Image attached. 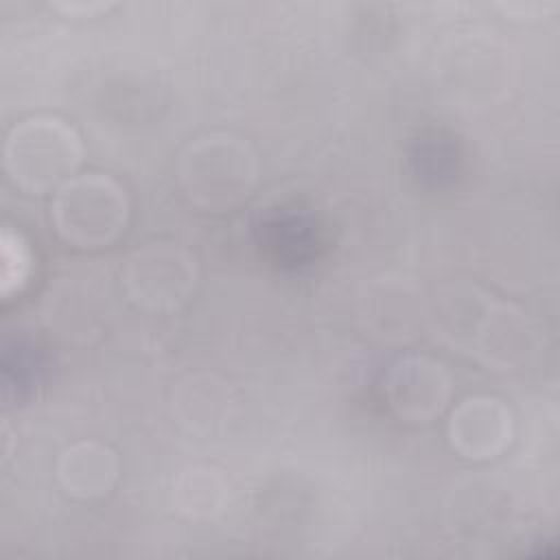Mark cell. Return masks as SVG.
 Wrapping results in <instances>:
<instances>
[{"instance_id": "9c48e42d", "label": "cell", "mask_w": 560, "mask_h": 560, "mask_svg": "<svg viewBox=\"0 0 560 560\" xmlns=\"http://www.w3.org/2000/svg\"><path fill=\"white\" fill-rule=\"evenodd\" d=\"M532 332L525 317L510 304L494 302L479 335L475 350L497 368H512L529 352Z\"/></svg>"}, {"instance_id": "5b68a950", "label": "cell", "mask_w": 560, "mask_h": 560, "mask_svg": "<svg viewBox=\"0 0 560 560\" xmlns=\"http://www.w3.org/2000/svg\"><path fill=\"white\" fill-rule=\"evenodd\" d=\"M392 409L407 422H427L448 402L451 381L446 370L427 357H407L394 363L387 376Z\"/></svg>"}, {"instance_id": "ba28073f", "label": "cell", "mask_w": 560, "mask_h": 560, "mask_svg": "<svg viewBox=\"0 0 560 560\" xmlns=\"http://www.w3.org/2000/svg\"><path fill=\"white\" fill-rule=\"evenodd\" d=\"M494 300L475 287H448L435 300L431 319L442 337L459 348H472Z\"/></svg>"}, {"instance_id": "8992f818", "label": "cell", "mask_w": 560, "mask_h": 560, "mask_svg": "<svg viewBox=\"0 0 560 560\" xmlns=\"http://www.w3.org/2000/svg\"><path fill=\"white\" fill-rule=\"evenodd\" d=\"M448 438L451 444L470 459L494 457L512 440V413L497 398H466L451 416Z\"/></svg>"}, {"instance_id": "7a4b0ae2", "label": "cell", "mask_w": 560, "mask_h": 560, "mask_svg": "<svg viewBox=\"0 0 560 560\" xmlns=\"http://www.w3.org/2000/svg\"><path fill=\"white\" fill-rule=\"evenodd\" d=\"M81 140L59 118L37 116L11 129L4 142V166L26 192H46L68 182L81 162Z\"/></svg>"}, {"instance_id": "277c9868", "label": "cell", "mask_w": 560, "mask_h": 560, "mask_svg": "<svg viewBox=\"0 0 560 560\" xmlns=\"http://www.w3.org/2000/svg\"><path fill=\"white\" fill-rule=\"evenodd\" d=\"M195 258L171 243H153L129 254L122 267L127 295L142 308L171 311L195 289Z\"/></svg>"}, {"instance_id": "8fae6325", "label": "cell", "mask_w": 560, "mask_h": 560, "mask_svg": "<svg viewBox=\"0 0 560 560\" xmlns=\"http://www.w3.org/2000/svg\"><path fill=\"white\" fill-rule=\"evenodd\" d=\"M28 265H31V258H28L26 245L20 241V236L4 232L2 234V265H0V287H2L4 295L22 284V280L28 273Z\"/></svg>"}, {"instance_id": "30bf717a", "label": "cell", "mask_w": 560, "mask_h": 560, "mask_svg": "<svg viewBox=\"0 0 560 560\" xmlns=\"http://www.w3.org/2000/svg\"><path fill=\"white\" fill-rule=\"evenodd\" d=\"M363 302H365L363 317L368 319V326L372 330H376L381 319L387 315L378 332L381 339L400 341L413 335L411 330L416 326L418 311H416V295L409 293L407 282H392V280L374 282L370 287L368 298H363Z\"/></svg>"}, {"instance_id": "3957f363", "label": "cell", "mask_w": 560, "mask_h": 560, "mask_svg": "<svg viewBox=\"0 0 560 560\" xmlns=\"http://www.w3.org/2000/svg\"><path fill=\"white\" fill-rule=\"evenodd\" d=\"M129 201L107 175H77L57 188L52 223L63 241L77 247L112 243L127 225Z\"/></svg>"}, {"instance_id": "7c38bea8", "label": "cell", "mask_w": 560, "mask_h": 560, "mask_svg": "<svg viewBox=\"0 0 560 560\" xmlns=\"http://www.w3.org/2000/svg\"><path fill=\"white\" fill-rule=\"evenodd\" d=\"M109 4L107 2H57L55 9L63 11V13H70V15H96L101 11H105Z\"/></svg>"}, {"instance_id": "52a82bcc", "label": "cell", "mask_w": 560, "mask_h": 560, "mask_svg": "<svg viewBox=\"0 0 560 560\" xmlns=\"http://www.w3.org/2000/svg\"><path fill=\"white\" fill-rule=\"evenodd\" d=\"M57 472L72 497L92 499L112 490L118 477V462L109 448L96 442H79L61 453Z\"/></svg>"}, {"instance_id": "6da1fadb", "label": "cell", "mask_w": 560, "mask_h": 560, "mask_svg": "<svg viewBox=\"0 0 560 560\" xmlns=\"http://www.w3.org/2000/svg\"><path fill=\"white\" fill-rule=\"evenodd\" d=\"M258 177L254 151L238 138L212 133L195 140L179 158V182L203 208H230L249 197Z\"/></svg>"}]
</instances>
